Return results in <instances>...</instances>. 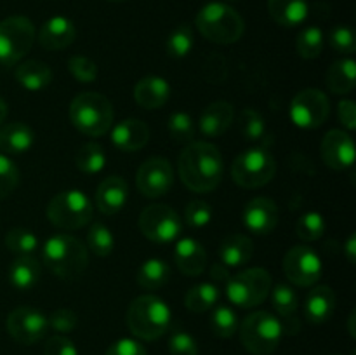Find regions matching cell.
Returning <instances> with one entry per match:
<instances>
[{
	"mask_svg": "<svg viewBox=\"0 0 356 355\" xmlns=\"http://www.w3.org/2000/svg\"><path fill=\"white\" fill-rule=\"evenodd\" d=\"M177 173L184 187L195 194H209L219 187L225 173L222 155L209 141H191L181 152Z\"/></svg>",
	"mask_w": 356,
	"mask_h": 355,
	"instance_id": "6da1fadb",
	"label": "cell"
},
{
	"mask_svg": "<svg viewBox=\"0 0 356 355\" xmlns=\"http://www.w3.org/2000/svg\"><path fill=\"white\" fill-rule=\"evenodd\" d=\"M42 260L45 267L61 281H75L89 265L87 246L68 233H56L45 240L42 247Z\"/></svg>",
	"mask_w": 356,
	"mask_h": 355,
	"instance_id": "7a4b0ae2",
	"label": "cell"
},
{
	"mask_svg": "<svg viewBox=\"0 0 356 355\" xmlns=\"http://www.w3.org/2000/svg\"><path fill=\"white\" fill-rule=\"evenodd\" d=\"M172 313L162 298L143 294L132 299L127 310V327L136 338L155 341L169 331Z\"/></svg>",
	"mask_w": 356,
	"mask_h": 355,
	"instance_id": "3957f363",
	"label": "cell"
},
{
	"mask_svg": "<svg viewBox=\"0 0 356 355\" xmlns=\"http://www.w3.org/2000/svg\"><path fill=\"white\" fill-rule=\"evenodd\" d=\"M195 24L209 42L219 45L235 44L242 38L245 30L242 16L222 2H209L202 7L195 17Z\"/></svg>",
	"mask_w": 356,
	"mask_h": 355,
	"instance_id": "277c9868",
	"label": "cell"
},
{
	"mask_svg": "<svg viewBox=\"0 0 356 355\" xmlns=\"http://www.w3.org/2000/svg\"><path fill=\"white\" fill-rule=\"evenodd\" d=\"M113 104L99 93H82L70 104V120L73 127L86 136L106 134L113 125Z\"/></svg>",
	"mask_w": 356,
	"mask_h": 355,
	"instance_id": "5b68a950",
	"label": "cell"
},
{
	"mask_svg": "<svg viewBox=\"0 0 356 355\" xmlns=\"http://www.w3.org/2000/svg\"><path fill=\"white\" fill-rule=\"evenodd\" d=\"M243 348L252 355H271L280 345L282 324L270 312H254L242 320L238 327Z\"/></svg>",
	"mask_w": 356,
	"mask_h": 355,
	"instance_id": "8992f818",
	"label": "cell"
},
{
	"mask_svg": "<svg viewBox=\"0 0 356 355\" xmlns=\"http://www.w3.org/2000/svg\"><path fill=\"white\" fill-rule=\"evenodd\" d=\"M94 205L89 195L82 190H65L51 198L47 204V219L59 230L83 228L92 221Z\"/></svg>",
	"mask_w": 356,
	"mask_h": 355,
	"instance_id": "52a82bcc",
	"label": "cell"
},
{
	"mask_svg": "<svg viewBox=\"0 0 356 355\" xmlns=\"http://www.w3.org/2000/svg\"><path fill=\"white\" fill-rule=\"evenodd\" d=\"M226 284V296L238 308H254L264 303L270 296L273 282L264 268H247L235 275H229Z\"/></svg>",
	"mask_w": 356,
	"mask_h": 355,
	"instance_id": "ba28073f",
	"label": "cell"
},
{
	"mask_svg": "<svg viewBox=\"0 0 356 355\" xmlns=\"http://www.w3.org/2000/svg\"><path fill=\"white\" fill-rule=\"evenodd\" d=\"M277 173V162L266 146H254L235 159L232 166V178L238 187L261 188L270 183Z\"/></svg>",
	"mask_w": 356,
	"mask_h": 355,
	"instance_id": "9c48e42d",
	"label": "cell"
},
{
	"mask_svg": "<svg viewBox=\"0 0 356 355\" xmlns=\"http://www.w3.org/2000/svg\"><path fill=\"white\" fill-rule=\"evenodd\" d=\"M37 31L26 16H9L0 21V65L14 66L30 52Z\"/></svg>",
	"mask_w": 356,
	"mask_h": 355,
	"instance_id": "30bf717a",
	"label": "cell"
},
{
	"mask_svg": "<svg viewBox=\"0 0 356 355\" xmlns=\"http://www.w3.org/2000/svg\"><path fill=\"white\" fill-rule=\"evenodd\" d=\"M139 230L155 244H169L179 237L183 230L179 214L167 204H152L139 214Z\"/></svg>",
	"mask_w": 356,
	"mask_h": 355,
	"instance_id": "8fae6325",
	"label": "cell"
},
{
	"mask_svg": "<svg viewBox=\"0 0 356 355\" xmlns=\"http://www.w3.org/2000/svg\"><path fill=\"white\" fill-rule=\"evenodd\" d=\"M284 274L299 287H313L322 278L323 265L318 253L309 246H294L285 253Z\"/></svg>",
	"mask_w": 356,
	"mask_h": 355,
	"instance_id": "7c38bea8",
	"label": "cell"
},
{
	"mask_svg": "<svg viewBox=\"0 0 356 355\" xmlns=\"http://www.w3.org/2000/svg\"><path fill=\"white\" fill-rule=\"evenodd\" d=\"M291 120L301 129H316L325 124L330 115V101L320 89L299 90L291 103Z\"/></svg>",
	"mask_w": 356,
	"mask_h": 355,
	"instance_id": "4fadbf2b",
	"label": "cell"
},
{
	"mask_svg": "<svg viewBox=\"0 0 356 355\" xmlns=\"http://www.w3.org/2000/svg\"><path fill=\"white\" fill-rule=\"evenodd\" d=\"M6 327L14 341L19 345H33L47 334L49 320L33 306H17L7 317Z\"/></svg>",
	"mask_w": 356,
	"mask_h": 355,
	"instance_id": "5bb4252c",
	"label": "cell"
},
{
	"mask_svg": "<svg viewBox=\"0 0 356 355\" xmlns=\"http://www.w3.org/2000/svg\"><path fill=\"white\" fill-rule=\"evenodd\" d=\"M174 167L165 157H149L139 166L136 174V184L141 195L148 198H159L172 188Z\"/></svg>",
	"mask_w": 356,
	"mask_h": 355,
	"instance_id": "9a60e30c",
	"label": "cell"
},
{
	"mask_svg": "<svg viewBox=\"0 0 356 355\" xmlns=\"http://www.w3.org/2000/svg\"><path fill=\"white\" fill-rule=\"evenodd\" d=\"M322 159L330 169L346 171L355 164V143L348 131L332 129L322 139Z\"/></svg>",
	"mask_w": 356,
	"mask_h": 355,
	"instance_id": "2e32d148",
	"label": "cell"
},
{
	"mask_svg": "<svg viewBox=\"0 0 356 355\" xmlns=\"http://www.w3.org/2000/svg\"><path fill=\"white\" fill-rule=\"evenodd\" d=\"M278 205L268 197H256L243 207L242 221L245 228L254 235H270L278 225Z\"/></svg>",
	"mask_w": 356,
	"mask_h": 355,
	"instance_id": "e0dca14e",
	"label": "cell"
},
{
	"mask_svg": "<svg viewBox=\"0 0 356 355\" xmlns=\"http://www.w3.org/2000/svg\"><path fill=\"white\" fill-rule=\"evenodd\" d=\"M75 24L65 16L51 17L38 30V42L47 51H63L75 42Z\"/></svg>",
	"mask_w": 356,
	"mask_h": 355,
	"instance_id": "ac0fdd59",
	"label": "cell"
},
{
	"mask_svg": "<svg viewBox=\"0 0 356 355\" xmlns=\"http://www.w3.org/2000/svg\"><path fill=\"white\" fill-rule=\"evenodd\" d=\"M174 260L181 274L186 277H198L207 265V253L197 239L183 237L174 247Z\"/></svg>",
	"mask_w": 356,
	"mask_h": 355,
	"instance_id": "d6986e66",
	"label": "cell"
},
{
	"mask_svg": "<svg viewBox=\"0 0 356 355\" xmlns=\"http://www.w3.org/2000/svg\"><path fill=\"white\" fill-rule=\"evenodd\" d=\"M129 200V184L120 176H108L96 190V205L103 214H117Z\"/></svg>",
	"mask_w": 356,
	"mask_h": 355,
	"instance_id": "ffe728a7",
	"label": "cell"
},
{
	"mask_svg": "<svg viewBox=\"0 0 356 355\" xmlns=\"http://www.w3.org/2000/svg\"><path fill=\"white\" fill-rule=\"evenodd\" d=\"M111 141L122 152H139L149 141V127L139 118H125L113 127Z\"/></svg>",
	"mask_w": 356,
	"mask_h": 355,
	"instance_id": "44dd1931",
	"label": "cell"
},
{
	"mask_svg": "<svg viewBox=\"0 0 356 355\" xmlns=\"http://www.w3.org/2000/svg\"><path fill=\"white\" fill-rule=\"evenodd\" d=\"M170 96V86L163 77L148 75L138 80L134 86V100L145 110H156L167 103Z\"/></svg>",
	"mask_w": 356,
	"mask_h": 355,
	"instance_id": "7402d4cb",
	"label": "cell"
},
{
	"mask_svg": "<svg viewBox=\"0 0 356 355\" xmlns=\"http://www.w3.org/2000/svg\"><path fill=\"white\" fill-rule=\"evenodd\" d=\"M233 117H235V110H233L232 103H228V101H214L202 111L198 129L207 138H219V136L228 131Z\"/></svg>",
	"mask_w": 356,
	"mask_h": 355,
	"instance_id": "603a6c76",
	"label": "cell"
},
{
	"mask_svg": "<svg viewBox=\"0 0 356 355\" xmlns=\"http://www.w3.org/2000/svg\"><path fill=\"white\" fill-rule=\"evenodd\" d=\"M336 294L330 285H315L305 301V317L309 324H323L332 317Z\"/></svg>",
	"mask_w": 356,
	"mask_h": 355,
	"instance_id": "cb8c5ba5",
	"label": "cell"
},
{
	"mask_svg": "<svg viewBox=\"0 0 356 355\" xmlns=\"http://www.w3.org/2000/svg\"><path fill=\"white\" fill-rule=\"evenodd\" d=\"M254 254L252 240L242 233L228 235L219 246V260L226 268H236L249 263Z\"/></svg>",
	"mask_w": 356,
	"mask_h": 355,
	"instance_id": "d4e9b609",
	"label": "cell"
},
{
	"mask_svg": "<svg viewBox=\"0 0 356 355\" xmlns=\"http://www.w3.org/2000/svg\"><path fill=\"white\" fill-rule=\"evenodd\" d=\"M35 134L30 125L23 122H10L0 129V150L3 153L17 155L24 153L33 146Z\"/></svg>",
	"mask_w": 356,
	"mask_h": 355,
	"instance_id": "484cf974",
	"label": "cell"
},
{
	"mask_svg": "<svg viewBox=\"0 0 356 355\" xmlns=\"http://www.w3.org/2000/svg\"><path fill=\"white\" fill-rule=\"evenodd\" d=\"M306 0H268V13L282 26H298L308 17Z\"/></svg>",
	"mask_w": 356,
	"mask_h": 355,
	"instance_id": "4316f807",
	"label": "cell"
},
{
	"mask_svg": "<svg viewBox=\"0 0 356 355\" xmlns=\"http://www.w3.org/2000/svg\"><path fill=\"white\" fill-rule=\"evenodd\" d=\"M40 278V263L33 256H17L9 267V282L17 291H30Z\"/></svg>",
	"mask_w": 356,
	"mask_h": 355,
	"instance_id": "83f0119b",
	"label": "cell"
},
{
	"mask_svg": "<svg viewBox=\"0 0 356 355\" xmlns=\"http://www.w3.org/2000/svg\"><path fill=\"white\" fill-rule=\"evenodd\" d=\"M16 80L28 90H42L52 82V70L38 59H28L16 68Z\"/></svg>",
	"mask_w": 356,
	"mask_h": 355,
	"instance_id": "f1b7e54d",
	"label": "cell"
},
{
	"mask_svg": "<svg viewBox=\"0 0 356 355\" xmlns=\"http://www.w3.org/2000/svg\"><path fill=\"white\" fill-rule=\"evenodd\" d=\"M356 63L355 59L346 58L332 63L325 75V84L332 94H348L355 89L356 80Z\"/></svg>",
	"mask_w": 356,
	"mask_h": 355,
	"instance_id": "f546056e",
	"label": "cell"
},
{
	"mask_svg": "<svg viewBox=\"0 0 356 355\" xmlns=\"http://www.w3.org/2000/svg\"><path fill=\"white\" fill-rule=\"evenodd\" d=\"M170 278V267L163 260L159 258H149L139 267L136 282L141 289L146 291H156L163 287Z\"/></svg>",
	"mask_w": 356,
	"mask_h": 355,
	"instance_id": "4dcf8cb0",
	"label": "cell"
},
{
	"mask_svg": "<svg viewBox=\"0 0 356 355\" xmlns=\"http://www.w3.org/2000/svg\"><path fill=\"white\" fill-rule=\"evenodd\" d=\"M219 299V287L212 282H202L193 285L184 296V306L193 313H202L211 310Z\"/></svg>",
	"mask_w": 356,
	"mask_h": 355,
	"instance_id": "1f68e13d",
	"label": "cell"
},
{
	"mask_svg": "<svg viewBox=\"0 0 356 355\" xmlns=\"http://www.w3.org/2000/svg\"><path fill=\"white\" fill-rule=\"evenodd\" d=\"M75 164L82 173L97 174L104 169L106 153L97 143H86L75 155Z\"/></svg>",
	"mask_w": 356,
	"mask_h": 355,
	"instance_id": "d6a6232c",
	"label": "cell"
},
{
	"mask_svg": "<svg viewBox=\"0 0 356 355\" xmlns=\"http://www.w3.org/2000/svg\"><path fill=\"white\" fill-rule=\"evenodd\" d=\"M87 249L92 251L96 256H110L115 249V237L104 223L94 221L87 232Z\"/></svg>",
	"mask_w": 356,
	"mask_h": 355,
	"instance_id": "836d02e7",
	"label": "cell"
},
{
	"mask_svg": "<svg viewBox=\"0 0 356 355\" xmlns=\"http://www.w3.org/2000/svg\"><path fill=\"white\" fill-rule=\"evenodd\" d=\"M323 31L318 26H309L305 28L301 33L298 35L296 40V49L298 54L302 59H315L322 54L323 51Z\"/></svg>",
	"mask_w": 356,
	"mask_h": 355,
	"instance_id": "e575fe53",
	"label": "cell"
},
{
	"mask_svg": "<svg viewBox=\"0 0 356 355\" xmlns=\"http://www.w3.org/2000/svg\"><path fill=\"white\" fill-rule=\"evenodd\" d=\"M271 289H273V291H270L271 303H273V308L277 310L278 315H280L282 319H284V317L296 315L299 306V298L296 289L289 284H277Z\"/></svg>",
	"mask_w": 356,
	"mask_h": 355,
	"instance_id": "d590c367",
	"label": "cell"
},
{
	"mask_svg": "<svg viewBox=\"0 0 356 355\" xmlns=\"http://www.w3.org/2000/svg\"><path fill=\"white\" fill-rule=\"evenodd\" d=\"M6 247L17 256H31L38 247V239L26 228H13L6 235Z\"/></svg>",
	"mask_w": 356,
	"mask_h": 355,
	"instance_id": "8d00e7d4",
	"label": "cell"
},
{
	"mask_svg": "<svg viewBox=\"0 0 356 355\" xmlns=\"http://www.w3.org/2000/svg\"><path fill=\"white\" fill-rule=\"evenodd\" d=\"M191 49H193V30L188 24H179L167 38V54L174 59H181L186 58Z\"/></svg>",
	"mask_w": 356,
	"mask_h": 355,
	"instance_id": "74e56055",
	"label": "cell"
},
{
	"mask_svg": "<svg viewBox=\"0 0 356 355\" xmlns=\"http://www.w3.org/2000/svg\"><path fill=\"white\" fill-rule=\"evenodd\" d=\"M325 230V218L316 211H309L306 212V214H302L301 218L298 219V225H296V233H298L299 239H302L305 242H315V240L322 239Z\"/></svg>",
	"mask_w": 356,
	"mask_h": 355,
	"instance_id": "f35d334b",
	"label": "cell"
},
{
	"mask_svg": "<svg viewBox=\"0 0 356 355\" xmlns=\"http://www.w3.org/2000/svg\"><path fill=\"white\" fill-rule=\"evenodd\" d=\"M167 127H169L170 138L176 143H191L195 138V132H197L193 117L186 113V111H174V113H170Z\"/></svg>",
	"mask_w": 356,
	"mask_h": 355,
	"instance_id": "ab89813d",
	"label": "cell"
},
{
	"mask_svg": "<svg viewBox=\"0 0 356 355\" xmlns=\"http://www.w3.org/2000/svg\"><path fill=\"white\" fill-rule=\"evenodd\" d=\"M211 327L218 338H222V340L232 338L233 334L238 331V319H236V313L233 312L229 306L219 305L218 308H214V312H212Z\"/></svg>",
	"mask_w": 356,
	"mask_h": 355,
	"instance_id": "60d3db41",
	"label": "cell"
},
{
	"mask_svg": "<svg viewBox=\"0 0 356 355\" xmlns=\"http://www.w3.org/2000/svg\"><path fill=\"white\" fill-rule=\"evenodd\" d=\"M238 127L243 138L249 141H261L266 136V122H264L263 115L252 108H245L240 113Z\"/></svg>",
	"mask_w": 356,
	"mask_h": 355,
	"instance_id": "b9f144b4",
	"label": "cell"
},
{
	"mask_svg": "<svg viewBox=\"0 0 356 355\" xmlns=\"http://www.w3.org/2000/svg\"><path fill=\"white\" fill-rule=\"evenodd\" d=\"M19 183V171L7 155L0 153V200L9 197Z\"/></svg>",
	"mask_w": 356,
	"mask_h": 355,
	"instance_id": "7bdbcfd3",
	"label": "cell"
},
{
	"mask_svg": "<svg viewBox=\"0 0 356 355\" xmlns=\"http://www.w3.org/2000/svg\"><path fill=\"white\" fill-rule=\"evenodd\" d=\"M212 216H214V211L204 200H191L184 211V219L191 228H204L212 221Z\"/></svg>",
	"mask_w": 356,
	"mask_h": 355,
	"instance_id": "ee69618b",
	"label": "cell"
},
{
	"mask_svg": "<svg viewBox=\"0 0 356 355\" xmlns=\"http://www.w3.org/2000/svg\"><path fill=\"white\" fill-rule=\"evenodd\" d=\"M68 70L79 82L90 84L97 79V65L86 56H72L68 61Z\"/></svg>",
	"mask_w": 356,
	"mask_h": 355,
	"instance_id": "f6af8a7d",
	"label": "cell"
},
{
	"mask_svg": "<svg viewBox=\"0 0 356 355\" xmlns=\"http://www.w3.org/2000/svg\"><path fill=\"white\" fill-rule=\"evenodd\" d=\"M330 47L339 54H353L356 51V40L355 33L351 28L348 26H336L332 28L329 35Z\"/></svg>",
	"mask_w": 356,
	"mask_h": 355,
	"instance_id": "bcb514c9",
	"label": "cell"
},
{
	"mask_svg": "<svg viewBox=\"0 0 356 355\" xmlns=\"http://www.w3.org/2000/svg\"><path fill=\"white\" fill-rule=\"evenodd\" d=\"M47 320L49 327H52L56 333L66 334L72 333V331L75 329L76 324H79V315L70 308H59L56 310V312H52L51 315L47 317Z\"/></svg>",
	"mask_w": 356,
	"mask_h": 355,
	"instance_id": "7dc6e473",
	"label": "cell"
},
{
	"mask_svg": "<svg viewBox=\"0 0 356 355\" xmlns=\"http://www.w3.org/2000/svg\"><path fill=\"white\" fill-rule=\"evenodd\" d=\"M170 355H198V345L191 334L176 331L169 340Z\"/></svg>",
	"mask_w": 356,
	"mask_h": 355,
	"instance_id": "c3c4849f",
	"label": "cell"
},
{
	"mask_svg": "<svg viewBox=\"0 0 356 355\" xmlns=\"http://www.w3.org/2000/svg\"><path fill=\"white\" fill-rule=\"evenodd\" d=\"M44 355H79V352L72 340L61 336V334H56L45 341Z\"/></svg>",
	"mask_w": 356,
	"mask_h": 355,
	"instance_id": "681fc988",
	"label": "cell"
},
{
	"mask_svg": "<svg viewBox=\"0 0 356 355\" xmlns=\"http://www.w3.org/2000/svg\"><path fill=\"white\" fill-rule=\"evenodd\" d=\"M104 355H148L145 347L139 341L131 340V338H120L115 343L108 347Z\"/></svg>",
	"mask_w": 356,
	"mask_h": 355,
	"instance_id": "f907efd6",
	"label": "cell"
},
{
	"mask_svg": "<svg viewBox=\"0 0 356 355\" xmlns=\"http://www.w3.org/2000/svg\"><path fill=\"white\" fill-rule=\"evenodd\" d=\"M337 118L346 131L356 129V104L351 100H343L337 104Z\"/></svg>",
	"mask_w": 356,
	"mask_h": 355,
	"instance_id": "816d5d0a",
	"label": "cell"
},
{
	"mask_svg": "<svg viewBox=\"0 0 356 355\" xmlns=\"http://www.w3.org/2000/svg\"><path fill=\"white\" fill-rule=\"evenodd\" d=\"M280 324L282 333L289 334V336H294V334H298L299 329H301V322H299V319L296 315L284 317V319H280Z\"/></svg>",
	"mask_w": 356,
	"mask_h": 355,
	"instance_id": "f5cc1de1",
	"label": "cell"
},
{
	"mask_svg": "<svg viewBox=\"0 0 356 355\" xmlns=\"http://www.w3.org/2000/svg\"><path fill=\"white\" fill-rule=\"evenodd\" d=\"M211 275H212V278H214V281H228L229 278V271H228V268L225 267V265L222 263H216L214 267L211 268Z\"/></svg>",
	"mask_w": 356,
	"mask_h": 355,
	"instance_id": "db71d44e",
	"label": "cell"
},
{
	"mask_svg": "<svg viewBox=\"0 0 356 355\" xmlns=\"http://www.w3.org/2000/svg\"><path fill=\"white\" fill-rule=\"evenodd\" d=\"M346 258L350 263H355L356 260V237L355 235H350V239H348L346 242Z\"/></svg>",
	"mask_w": 356,
	"mask_h": 355,
	"instance_id": "11a10c76",
	"label": "cell"
},
{
	"mask_svg": "<svg viewBox=\"0 0 356 355\" xmlns=\"http://www.w3.org/2000/svg\"><path fill=\"white\" fill-rule=\"evenodd\" d=\"M6 117H7V104H6V101L0 97V124L6 120Z\"/></svg>",
	"mask_w": 356,
	"mask_h": 355,
	"instance_id": "9f6ffc18",
	"label": "cell"
},
{
	"mask_svg": "<svg viewBox=\"0 0 356 355\" xmlns=\"http://www.w3.org/2000/svg\"><path fill=\"white\" fill-rule=\"evenodd\" d=\"M355 312H351V315H350V334L351 336H355Z\"/></svg>",
	"mask_w": 356,
	"mask_h": 355,
	"instance_id": "6f0895ef",
	"label": "cell"
},
{
	"mask_svg": "<svg viewBox=\"0 0 356 355\" xmlns=\"http://www.w3.org/2000/svg\"><path fill=\"white\" fill-rule=\"evenodd\" d=\"M110 2H115V3H120V2H127V0H110Z\"/></svg>",
	"mask_w": 356,
	"mask_h": 355,
	"instance_id": "680465c9",
	"label": "cell"
}]
</instances>
